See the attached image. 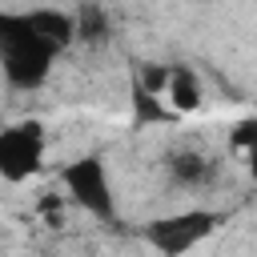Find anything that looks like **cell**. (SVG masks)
<instances>
[{"instance_id":"1","label":"cell","mask_w":257,"mask_h":257,"mask_svg":"<svg viewBox=\"0 0 257 257\" xmlns=\"http://www.w3.org/2000/svg\"><path fill=\"white\" fill-rule=\"evenodd\" d=\"M56 52L60 48L32 24L28 12H12L0 20V56H4V72L16 88H36L48 76Z\"/></svg>"},{"instance_id":"6","label":"cell","mask_w":257,"mask_h":257,"mask_svg":"<svg viewBox=\"0 0 257 257\" xmlns=\"http://www.w3.org/2000/svg\"><path fill=\"white\" fill-rule=\"evenodd\" d=\"M173 177L181 185H205L213 177V161L201 153H173Z\"/></svg>"},{"instance_id":"5","label":"cell","mask_w":257,"mask_h":257,"mask_svg":"<svg viewBox=\"0 0 257 257\" xmlns=\"http://www.w3.org/2000/svg\"><path fill=\"white\" fill-rule=\"evenodd\" d=\"M165 100H169V108H173L177 116L201 108V80H197V72H193V68H169Z\"/></svg>"},{"instance_id":"3","label":"cell","mask_w":257,"mask_h":257,"mask_svg":"<svg viewBox=\"0 0 257 257\" xmlns=\"http://www.w3.org/2000/svg\"><path fill=\"white\" fill-rule=\"evenodd\" d=\"M60 181H64L68 197H72L80 209H88V213L100 217V221L112 217V189H108V173H104L100 157H80V161L64 165V169H60Z\"/></svg>"},{"instance_id":"2","label":"cell","mask_w":257,"mask_h":257,"mask_svg":"<svg viewBox=\"0 0 257 257\" xmlns=\"http://www.w3.org/2000/svg\"><path fill=\"white\" fill-rule=\"evenodd\" d=\"M213 229H217V213H209V209H185V213L149 221L145 225V241L157 253H165V257H181L193 245H201Z\"/></svg>"},{"instance_id":"8","label":"cell","mask_w":257,"mask_h":257,"mask_svg":"<svg viewBox=\"0 0 257 257\" xmlns=\"http://www.w3.org/2000/svg\"><path fill=\"white\" fill-rule=\"evenodd\" d=\"M76 32H80V36H84V40H96V36H100V32H104V12H100V8H92V4H88V8H84V12H80V16H76Z\"/></svg>"},{"instance_id":"7","label":"cell","mask_w":257,"mask_h":257,"mask_svg":"<svg viewBox=\"0 0 257 257\" xmlns=\"http://www.w3.org/2000/svg\"><path fill=\"white\" fill-rule=\"evenodd\" d=\"M233 145L245 153V161H249V173L257 177V120H245V124H237V133H233Z\"/></svg>"},{"instance_id":"4","label":"cell","mask_w":257,"mask_h":257,"mask_svg":"<svg viewBox=\"0 0 257 257\" xmlns=\"http://www.w3.org/2000/svg\"><path fill=\"white\" fill-rule=\"evenodd\" d=\"M44 161V128L40 120H20L0 133V173L4 181H24Z\"/></svg>"}]
</instances>
